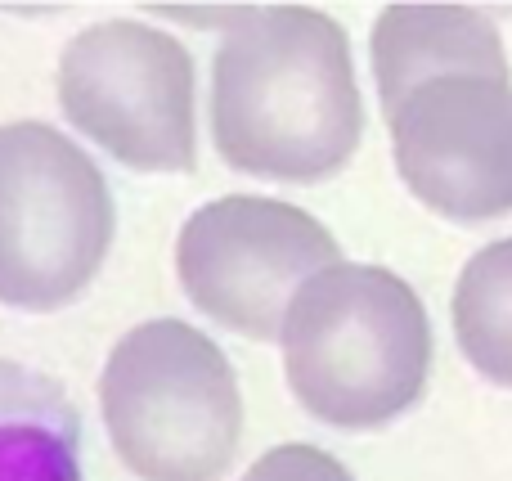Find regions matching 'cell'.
Listing matches in <instances>:
<instances>
[{
    "label": "cell",
    "instance_id": "obj_1",
    "mask_svg": "<svg viewBox=\"0 0 512 481\" xmlns=\"http://www.w3.org/2000/svg\"><path fill=\"white\" fill-rule=\"evenodd\" d=\"M364 135L351 41L319 9L230 14L212 63V140L234 171L310 185L351 162Z\"/></svg>",
    "mask_w": 512,
    "mask_h": 481
},
{
    "label": "cell",
    "instance_id": "obj_2",
    "mask_svg": "<svg viewBox=\"0 0 512 481\" xmlns=\"http://www.w3.org/2000/svg\"><path fill=\"white\" fill-rule=\"evenodd\" d=\"M288 387L319 423L382 428L423 396L432 324L418 293L382 266L337 261L283 315Z\"/></svg>",
    "mask_w": 512,
    "mask_h": 481
},
{
    "label": "cell",
    "instance_id": "obj_3",
    "mask_svg": "<svg viewBox=\"0 0 512 481\" xmlns=\"http://www.w3.org/2000/svg\"><path fill=\"white\" fill-rule=\"evenodd\" d=\"M99 401L117 455L140 481H216L239 455V378L185 320L126 333L104 365Z\"/></svg>",
    "mask_w": 512,
    "mask_h": 481
},
{
    "label": "cell",
    "instance_id": "obj_4",
    "mask_svg": "<svg viewBox=\"0 0 512 481\" xmlns=\"http://www.w3.org/2000/svg\"><path fill=\"white\" fill-rule=\"evenodd\" d=\"M113 248L104 171L45 122L0 126V302L59 311Z\"/></svg>",
    "mask_w": 512,
    "mask_h": 481
},
{
    "label": "cell",
    "instance_id": "obj_5",
    "mask_svg": "<svg viewBox=\"0 0 512 481\" xmlns=\"http://www.w3.org/2000/svg\"><path fill=\"white\" fill-rule=\"evenodd\" d=\"M409 194L454 225L512 212V68L454 63L382 99Z\"/></svg>",
    "mask_w": 512,
    "mask_h": 481
},
{
    "label": "cell",
    "instance_id": "obj_6",
    "mask_svg": "<svg viewBox=\"0 0 512 481\" xmlns=\"http://www.w3.org/2000/svg\"><path fill=\"white\" fill-rule=\"evenodd\" d=\"M59 104L126 167H194V59L158 27L131 18L86 27L59 59Z\"/></svg>",
    "mask_w": 512,
    "mask_h": 481
},
{
    "label": "cell",
    "instance_id": "obj_7",
    "mask_svg": "<svg viewBox=\"0 0 512 481\" xmlns=\"http://www.w3.org/2000/svg\"><path fill=\"white\" fill-rule=\"evenodd\" d=\"M342 261L310 212L279 198L230 194L198 207L176 243L189 302L243 338H279L292 297Z\"/></svg>",
    "mask_w": 512,
    "mask_h": 481
},
{
    "label": "cell",
    "instance_id": "obj_8",
    "mask_svg": "<svg viewBox=\"0 0 512 481\" xmlns=\"http://www.w3.org/2000/svg\"><path fill=\"white\" fill-rule=\"evenodd\" d=\"M373 81L378 99L454 63H508L504 36L468 5H391L373 23Z\"/></svg>",
    "mask_w": 512,
    "mask_h": 481
},
{
    "label": "cell",
    "instance_id": "obj_9",
    "mask_svg": "<svg viewBox=\"0 0 512 481\" xmlns=\"http://www.w3.org/2000/svg\"><path fill=\"white\" fill-rule=\"evenodd\" d=\"M0 481H81V419L54 378L0 360Z\"/></svg>",
    "mask_w": 512,
    "mask_h": 481
},
{
    "label": "cell",
    "instance_id": "obj_10",
    "mask_svg": "<svg viewBox=\"0 0 512 481\" xmlns=\"http://www.w3.org/2000/svg\"><path fill=\"white\" fill-rule=\"evenodd\" d=\"M454 338L468 365L512 387V239L486 243L454 284Z\"/></svg>",
    "mask_w": 512,
    "mask_h": 481
},
{
    "label": "cell",
    "instance_id": "obj_11",
    "mask_svg": "<svg viewBox=\"0 0 512 481\" xmlns=\"http://www.w3.org/2000/svg\"><path fill=\"white\" fill-rule=\"evenodd\" d=\"M243 481H355L328 450L315 446H274L248 468Z\"/></svg>",
    "mask_w": 512,
    "mask_h": 481
}]
</instances>
